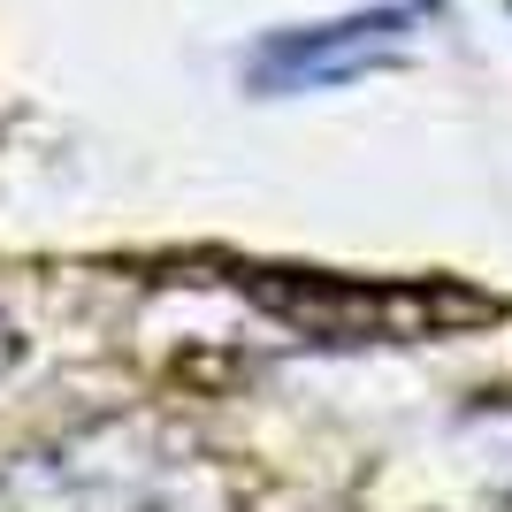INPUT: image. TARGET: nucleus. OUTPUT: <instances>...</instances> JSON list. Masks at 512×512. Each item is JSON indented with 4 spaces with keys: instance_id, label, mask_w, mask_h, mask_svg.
Segmentation results:
<instances>
[{
    "instance_id": "nucleus-1",
    "label": "nucleus",
    "mask_w": 512,
    "mask_h": 512,
    "mask_svg": "<svg viewBox=\"0 0 512 512\" xmlns=\"http://www.w3.org/2000/svg\"><path fill=\"white\" fill-rule=\"evenodd\" d=\"M276 314L314 337H444L459 321H490L497 306L459 283H352V276H283L260 283Z\"/></svg>"
},
{
    "instance_id": "nucleus-2",
    "label": "nucleus",
    "mask_w": 512,
    "mask_h": 512,
    "mask_svg": "<svg viewBox=\"0 0 512 512\" xmlns=\"http://www.w3.org/2000/svg\"><path fill=\"white\" fill-rule=\"evenodd\" d=\"M413 39V23L398 8H360V16L337 23H299V31H268V39L245 54V85L283 100V92H321L344 85V77H367V69L398 62Z\"/></svg>"
}]
</instances>
